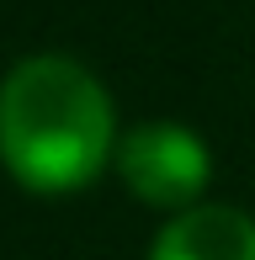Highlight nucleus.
I'll use <instances>...</instances> for the list:
<instances>
[{"instance_id": "3", "label": "nucleus", "mask_w": 255, "mask_h": 260, "mask_svg": "<svg viewBox=\"0 0 255 260\" xmlns=\"http://www.w3.org/2000/svg\"><path fill=\"white\" fill-rule=\"evenodd\" d=\"M144 260H255V218L229 202H197L160 223Z\"/></svg>"}, {"instance_id": "2", "label": "nucleus", "mask_w": 255, "mask_h": 260, "mask_svg": "<svg viewBox=\"0 0 255 260\" xmlns=\"http://www.w3.org/2000/svg\"><path fill=\"white\" fill-rule=\"evenodd\" d=\"M117 181L154 212H186L202 202L213 181V149L192 133L186 122H133L117 138Z\"/></svg>"}, {"instance_id": "1", "label": "nucleus", "mask_w": 255, "mask_h": 260, "mask_svg": "<svg viewBox=\"0 0 255 260\" xmlns=\"http://www.w3.org/2000/svg\"><path fill=\"white\" fill-rule=\"evenodd\" d=\"M112 96L80 58L32 53L0 80V165L21 191L69 197L117 159Z\"/></svg>"}]
</instances>
